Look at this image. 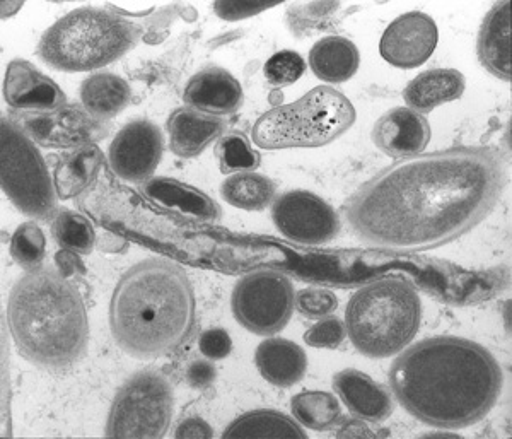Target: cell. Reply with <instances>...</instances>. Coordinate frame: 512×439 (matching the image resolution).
I'll list each match as a JSON object with an SVG mask.
<instances>
[{
  "instance_id": "14",
  "label": "cell",
  "mask_w": 512,
  "mask_h": 439,
  "mask_svg": "<svg viewBox=\"0 0 512 439\" xmlns=\"http://www.w3.org/2000/svg\"><path fill=\"white\" fill-rule=\"evenodd\" d=\"M439 30L425 12L402 14L384 30L379 52L388 64L398 69H415L431 59L437 48Z\"/></svg>"
},
{
  "instance_id": "3",
  "label": "cell",
  "mask_w": 512,
  "mask_h": 439,
  "mask_svg": "<svg viewBox=\"0 0 512 439\" xmlns=\"http://www.w3.org/2000/svg\"><path fill=\"white\" fill-rule=\"evenodd\" d=\"M195 311L187 270L168 258H147L130 267L115 287L111 334L134 358H161L190 339Z\"/></svg>"
},
{
  "instance_id": "11",
  "label": "cell",
  "mask_w": 512,
  "mask_h": 439,
  "mask_svg": "<svg viewBox=\"0 0 512 439\" xmlns=\"http://www.w3.org/2000/svg\"><path fill=\"white\" fill-rule=\"evenodd\" d=\"M272 219L280 235L299 245H325L340 231V219L332 205L308 190L280 195L272 207Z\"/></svg>"
},
{
  "instance_id": "32",
  "label": "cell",
  "mask_w": 512,
  "mask_h": 439,
  "mask_svg": "<svg viewBox=\"0 0 512 439\" xmlns=\"http://www.w3.org/2000/svg\"><path fill=\"white\" fill-rule=\"evenodd\" d=\"M216 156L221 164L222 173L234 171H251L260 166V156L253 151L246 135L233 132L219 139L216 146Z\"/></svg>"
},
{
  "instance_id": "26",
  "label": "cell",
  "mask_w": 512,
  "mask_h": 439,
  "mask_svg": "<svg viewBox=\"0 0 512 439\" xmlns=\"http://www.w3.org/2000/svg\"><path fill=\"white\" fill-rule=\"evenodd\" d=\"M132 100L128 82L111 72H96L84 79L81 105L99 122H108L127 108Z\"/></svg>"
},
{
  "instance_id": "16",
  "label": "cell",
  "mask_w": 512,
  "mask_h": 439,
  "mask_svg": "<svg viewBox=\"0 0 512 439\" xmlns=\"http://www.w3.org/2000/svg\"><path fill=\"white\" fill-rule=\"evenodd\" d=\"M373 142L390 158H414L429 146L431 125L424 115L407 106H398L374 123Z\"/></svg>"
},
{
  "instance_id": "33",
  "label": "cell",
  "mask_w": 512,
  "mask_h": 439,
  "mask_svg": "<svg viewBox=\"0 0 512 439\" xmlns=\"http://www.w3.org/2000/svg\"><path fill=\"white\" fill-rule=\"evenodd\" d=\"M304 71H306V64H304L303 57L292 50L275 53L263 67V74L275 88L291 86L303 77Z\"/></svg>"
},
{
  "instance_id": "5",
  "label": "cell",
  "mask_w": 512,
  "mask_h": 439,
  "mask_svg": "<svg viewBox=\"0 0 512 439\" xmlns=\"http://www.w3.org/2000/svg\"><path fill=\"white\" fill-rule=\"evenodd\" d=\"M422 301L407 279L381 277L357 289L347 303L345 328L352 346L369 359L393 358L415 339Z\"/></svg>"
},
{
  "instance_id": "25",
  "label": "cell",
  "mask_w": 512,
  "mask_h": 439,
  "mask_svg": "<svg viewBox=\"0 0 512 439\" xmlns=\"http://www.w3.org/2000/svg\"><path fill=\"white\" fill-rule=\"evenodd\" d=\"M361 55L352 41L344 36H326L316 41L309 52L311 71L320 81L340 84L357 74Z\"/></svg>"
},
{
  "instance_id": "17",
  "label": "cell",
  "mask_w": 512,
  "mask_h": 439,
  "mask_svg": "<svg viewBox=\"0 0 512 439\" xmlns=\"http://www.w3.org/2000/svg\"><path fill=\"white\" fill-rule=\"evenodd\" d=\"M183 100L185 106L197 112L212 117H226L238 112L245 101V93L238 79H234L229 72L221 67H207L188 81Z\"/></svg>"
},
{
  "instance_id": "8",
  "label": "cell",
  "mask_w": 512,
  "mask_h": 439,
  "mask_svg": "<svg viewBox=\"0 0 512 439\" xmlns=\"http://www.w3.org/2000/svg\"><path fill=\"white\" fill-rule=\"evenodd\" d=\"M2 190L14 207L35 221H53L59 214V195L36 142L14 118L0 125Z\"/></svg>"
},
{
  "instance_id": "41",
  "label": "cell",
  "mask_w": 512,
  "mask_h": 439,
  "mask_svg": "<svg viewBox=\"0 0 512 439\" xmlns=\"http://www.w3.org/2000/svg\"><path fill=\"white\" fill-rule=\"evenodd\" d=\"M21 7H23L21 2H16V4H11V6H9V2H2V18H9L14 12L19 11Z\"/></svg>"
},
{
  "instance_id": "12",
  "label": "cell",
  "mask_w": 512,
  "mask_h": 439,
  "mask_svg": "<svg viewBox=\"0 0 512 439\" xmlns=\"http://www.w3.org/2000/svg\"><path fill=\"white\" fill-rule=\"evenodd\" d=\"M14 120L31 139L43 147L74 149L105 139L108 123L99 122L82 105L60 106L50 112H18Z\"/></svg>"
},
{
  "instance_id": "6",
  "label": "cell",
  "mask_w": 512,
  "mask_h": 439,
  "mask_svg": "<svg viewBox=\"0 0 512 439\" xmlns=\"http://www.w3.org/2000/svg\"><path fill=\"white\" fill-rule=\"evenodd\" d=\"M139 40V26L110 7H79L45 31L36 52L57 71H98L122 59Z\"/></svg>"
},
{
  "instance_id": "40",
  "label": "cell",
  "mask_w": 512,
  "mask_h": 439,
  "mask_svg": "<svg viewBox=\"0 0 512 439\" xmlns=\"http://www.w3.org/2000/svg\"><path fill=\"white\" fill-rule=\"evenodd\" d=\"M55 269L59 270L62 276L69 279L70 276H79L86 272V267L82 264L79 253L72 252V250H65L62 248L60 252L55 255Z\"/></svg>"
},
{
  "instance_id": "30",
  "label": "cell",
  "mask_w": 512,
  "mask_h": 439,
  "mask_svg": "<svg viewBox=\"0 0 512 439\" xmlns=\"http://www.w3.org/2000/svg\"><path fill=\"white\" fill-rule=\"evenodd\" d=\"M53 240L65 250L89 255L96 245V231L88 217L76 211H60L53 217Z\"/></svg>"
},
{
  "instance_id": "4",
  "label": "cell",
  "mask_w": 512,
  "mask_h": 439,
  "mask_svg": "<svg viewBox=\"0 0 512 439\" xmlns=\"http://www.w3.org/2000/svg\"><path fill=\"white\" fill-rule=\"evenodd\" d=\"M7 323L21 356L41 368H67L88 351V311L81 293L55 267L30 270L14 284Z\"/></svg>"
},
{
  "instance_id": "10",
  "label": "cell",
  "mask_w": 512,
  "mask_h": 439,
  "mask_svg": "<svg viewBox=\"0 0 512 439\" xmlns=\"http://www.w3.org/2000/svg\"><path fill=\"white\" fill-rule=\"evenodd\" d=\"M241 327L256 335H274L286 327L296 308L291 279L275 270H256L239 279L231 299Z\"/></svg>"
},
{
  "instance_id": "18",
  "label": "cell",
  "mask_w": 512,
  "mask_h": 439,
  "mask_svg": "<svg viewBox=\"0 0 512 439\" xmlns=\"http://www.w3.org/2000/svg\"><path fill=\"white\" fill-rule=\"evenodd\" d=\"M333 390L345 407L362 421L383 422L393 412L391 393L359 369H344L333 376Z\"/></svg>"
},
{
  "instance_id": "1",
  "label": "cell",
  "mask_w": 512,
  "mask_h": 439,
  "mask_svg": "<svg viewBox=\"0 0 512 439\" xmlns=\"http://www.w3.org/2000/svg\"><path fill=\"white\" fill-rule=\"evenodd\" d=\"M506 185V159L499 149L449 147L388 166L350 197L344 214L366 245L425 252L482 224Z\"/></svg>"
},
{
  "instance_id": "34",
  "label": "cell",
  "mask_w": 512,
  "mask_h": 439,
  "mask_svg": "<svg viewBox=\"0 0 512 439\" xmlns=\"http://www.w3.org/2000/svg\"><path fill=\"white\" fill-rule=\"evenodd\" d=\"M296 308L303 317L320 320L337 310L338 298L330 289L306 287L296 294Z\"/></svg>"
},
{
  "instance_id": "27",
  "label": "cell",
  "mask_w": 512,
  "mask_h": 439,
  "mask_svg": "<svg viewBox=\"0 0 512 439\" xmlns=\"http://www.w3.org/2000/svg\"><path fill=\"white\" fill-rule=\"evenodd\" d=\"M222 438H308L297 421L279 410H251L236 417L222 433Z\"/></svg>"
},
{
  "instance_id": "38",
  "label": "cell",
  "mask_w": 512,
  "mask_h": 439,
  "mask_svg": "<svg viewBox=\"0 0 512 439\" xmlns=\"http://www.w3.org/2000/svg\"><path fill=\"white\" fill-rule=\"evenodd\" d=\"M216 378L217 369L214 364L210 363V359H195V361L188 364V385L195 388V390H205V388L212 387Z\"/></svg>"
},
{
  "instance_id": "20",
  "label": "cell",
  "mask_w": 512,
  "mask_h": 439,
  "mask_svg": "<svg viewBox=\"0 0 512 439\" xmlns=\"http://www.w3.org/2000/svg\"><path fill=\"white\" fill-rule=\"evenodd\" d=\"M478 60L492 76L509 82L511 65V4L497 2L483 19L478 33Z\"/></svg>"
},
{
  "instance_id": "9",
  "label": "cell",
  "mask_w": 512,
  "mask_h": 439,
  "mask_svg": "<svg viewBox=\"0 0 512 439\" xmlns=\"http://www.w3.org/2000/svg\"><path fill=\"white\" fill-rule=\"evenodd\" d=\"M175 412V392L159 369H142L130 376L111 404L108 438L161 439L168 434Z\"/></svg>"
},
{
  "instance_id": "22",
  "label": "cell",
  "mask_w": 512,
  "mask_h": 439,
  "mask_svg": "<svg viewBox=\"0 0 512 439\" xmlns=\"http://www.w3.org/2000/svg\"><path fill=\"white\" fill-rule=\"evenodd\" d=\"M255 364L270 385L289 388L306 375L308 358L303 347L292 340L270 337L256 347Z\"/></svg>"
},
{
  "instance_id": "23",
  "label": "cell",
  "mask_w": 512,
  "mask_h": 439,
  "mask_svg": "<svg viewBox=\"0 0 512 439\" xmlns=\"http://www.w3.org/2000/svg\"><path fill=\"white\" fill-rule=\"evenodd\" d=\"M466 89V79L456 69H431L408 82L403 89L407 108L424 115L437 106L460 100Z\"/></svg>"
},
{
  "instance_id": "28",
  "label": "cell",
  "mask_w": 512,
  "mask_h": 439,
  "mask_svg": "<svg viewBox=\"0 0 512 439\" xmlns=\"http://www.w3.org/2000/svg\"><path fill=\"white\" fill-rule=\"evenodd\" d=\"M275 185L267 176L243 171L222 183L221 195L227 204L243 211H263L275 200Z\"/></svg>"
},
{
  "instance_id": "7",
  "label": "cell",
  "mask_w": 512,
  "mask_h": 439,
  "mask_svg": "<svg viewBox=\"0 0 512 439\" xmlns=\"http://www.w3.org/2000/svg\"><path fill=\"white\" fill-rule=\"evenodd\" d=\"M355 108L344 93L318 86L291 105L275 106L256 120L251 137L262 149L321 147L354 125Z\"/></svg>"
},
{
  "instance_id": "15",
  "label": "cell",
  "mask_w": 512,
  "mask_h": 439,
  "mask_svg": "<svg viewBox=\"0 0 512 439\" xmlns=\"http://www.w3.org/2000/svg\"><path fill=\"white\" fill-rule=\"evenodd\" d=\"M4 100L18 112H50L67 105L59 84L26 60H12L4 77Z\"/></svg>"
},
{
  "instance_id": "24",
  "label": "cell",
  "mask_w": 512,
  "mask_h": 439,
  "mask_svg": "<svg viewBox=\"0 0 512 439\" xmlns=\"http://www.w3.org/2000/svg\"><path fill=\"white\" fill-rule=\"evenodd\" d=\"M105 154L96 144L74 147L60 154L53 170V183L60 200L74 199L98 178Z\"/></svg>"
},
{
  "instance_id": "31",
  "label": "cell",
  "mask_w": 512,
  "mask_h": 439,
  "mask_svg": "<svg viewBox=\"0 0 512 439\" xmlns=\"http://www.w3.org/2000/svg\"><path fill=\"white\" fill-rule=\"evenodd\" d=\"M9 252L12 260L26 272L40 269L47 255V238L35 221H28L14 231Z\"/></svg>"
},
{
  "instance_id": "21",
  "label": "cell",
  "mask_w": 512,
  "mask_h": 439,
  "mask_svg": "<svg viewBox=\"0 0 512 439\" xmlns=\"http://www.w3.org/2000/svg\"><path fill=\"white\" fill-rule=\"evenodd\" d=\"M142 194L154 204L161 205L169 211L180 212L183 216L192 217L197 221H219L221 219V207L216 200L210 199L209 195L202 190L178 182L175 178L158 176L142 183Z\"/></svg>"
},
{
  "instance_id": "39",
  "label": "cell",
  "mask_w": 512,
  "mask_h": 439,
  "mask_svg": "<svg viewBox=\"0 0 512 439\" xmlns=\"http://www.w3.org/2000/svg\"><path fill=\"white\" fill-rule=\"evenodd\" d=\"M214 431L202 417H187L178 424L175 431V438L178 439H205L212 438Z\"/></svg>"
},
{
  "instance_id": "36",
  "label": "cell",
  "mask_w": 512,
  "mask_h": 439,
  "mask_svg": "<svg viewBox=\"0 0 512 439\" xmlns=\"http://www.w3.org/2000/svg\"><path fill=\"white\" fill-rule=\"evenodd\" d=\"M198 349L202 352V356L210 361H221L233 351V339L224 328H209L200 335Z\"/></svg>"
},
{
  "instance_id": "37",
  "label": "cell",
  "mask_w": 512,
  "mask_h": 439,
  "mask_svg": "<svg viewBox=\"0 0 512 439\" xmlns=\"http://www.w3.org/2000/svg\"><path fill=\"white\" fill-rule=\"evenodd\" d=\"M279 2H216L214 12L226 21H239V19L251 18L260 12L267 11L270 7L277 6Z\"/></svg>"
},
{
  "instance_id": "19",
  "label": "cell",
  "mask_w": 512,
  "mask_h": 439,
  "mask_svg": "<svg viewBox=\"0 0 512 439\" xmlns=\"http://www.w3.org/2000/svg\"><path fill=\"white\" fill-rule=\"evenodd\" d=\"M166 129L169 149L180 158H195L204 153L212 142L221 139L226 122L221 117H212L190 106H181L169 115Z\"/></svg>"
},
{
  "instance_id": "29",
  "label": "cell",
  "mask_w": 512,
  "mask_h": 439,
  "mask_svg": "<svg viewBox=\"0 0 512 439\" xmlns=\"http://www.w3.org/2000/svg\"><path fill=\"white\" fill-rule=\"evenodd\" d=\"M292 416L303 428L311 431H330L342 417L337 397L328 392H303L292 397Z\"/></svg>"
},
{
  "instance_id": "13",
  "label": "cell",
  "mask_w": 512,
  "mask_h": 439,
  "mask_svg": "<svg viewBox=\"0 0 512 439\" xmlns=\"http://www.w3.org/2000/svg\"><path fill=\"white\" fill-rule=\"evenodd\" d=\"M164 135L156 123L146 118L128 122L108 149L113 173L128 183L151 180L163 159Z\"/></svg>"
},
{
  "instance_id": "2",
  "label": "cell",
  "mask_w": 512,
  "mask_h": 439,
  "mask_svg": "<svg viewBox=\"0 0 512 439\" xmlns=\"http://www.w3.org/2000/svg\"><path fill=\"white\" fill-rule=\"evenodd\" d=\"M391 392L410 416L441 429L489 416L504 388L494 354L473 340L439 335L405 347L390 368Z\"/></svg>"
},
{
  "instance_id": "35",
  "label": "cell",
  "mask_w": 512,
  "mask_h": 439,
  "mask_svg": "<svg viewBox=\"0 0 512 439\" xmlns=\"http://www.w3.org/2000/svg\"><path fill=\"white\" fill-rule=\"evenodd\" d=\"M345 337V323L335 317H325L320 318V322L309 328L304 334V342L316 349H338L344 344Z\"/></svg>"
}]
</instances>
